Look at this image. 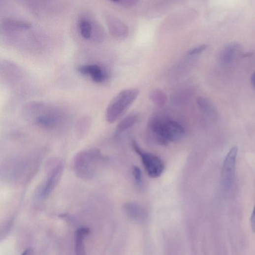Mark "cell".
Here are the masks:
<instances>
[{
	"label": "cell",
	"instance_id": "8",
	"mask_svg": "<svg viewBox=\"0 0 255 255\" xmlns=\"http://www.w3.org/2000/svg\"><path fill=\"white\" fill-rule=\"evenodd\" d=\"M105 21L109 33L117 39L126 38L129 34V28L124 22L113 16L107 15Z\"/></svg>",
	"mask_w": 255,
	"mask_h": 255
},
{
	"label": "cell",
	"instance_id": "13",
	"mask_svg": "<svg viewBox=\"0 0 255 255\" xmlns=\"http://www.w3.org/2000/svg\"><path fill=\"white\" fill-rule=\"evenodd\" d=\"M197 103L200 110L207 116L215 118L218 116V111L215 106L207 98L200 96L197 98Z\"/></svg>",
	"mask_w": 255,
	"mask_h": 255
},
{
	"label": "cell",
	"instance_id": "17",
	"mask_svg": "<svg viewBox=\"0 0 255 255\" xmlns=\"http://www.w3.org/2000/svg\"><path fill=\"white\" fill-rule=\"evenodd\" d=\"M159 91L153 92L150 94V98L153 102L159 104L161 103V100L164 99V96Z\"/></svg>",
	"mask_w": 255,
	"mask_h": 255
},
{
	"label": "cell",
	"instance_id": "14",
	"mask_svg": "<svg viewBox=\"0 0 255 255\" xmlns=\"http://www.w3.org/2000/svg\"><path fill=\"white\" fill-rule=\"evenodd\" d=\"M239 50V46L236 43H232L226 46L223 50L221 58L224 64L231 62L235 57Z\"/></svg>",
	"mask_w": 255,
	"mask_h": 255
},
{
	"label": "cell",
	"instance_id": "15",
	"mask_svg": "<svg viewBox=\"0 0 255 255\" xmlns=\"http://www.w3.org/2000/svg\"><path fill=\"white\" fill-rule=\"evenodd\" d=\"M132 173L136 185L138 187H142L143 182L142 173L140 168L137 166H134L133 167Z\"/></svg>",
	"mask_w": 255,
	"mask_h": 255
},
{
	"label": "cell",
	"instance_id": "19",
	"mask_svg": "<svg viewBox=\"0 0 255 255\" xmlns=\"http://www.w3.org/2000/svg\"><path fill=\"white\" fill-rule=\"evenodd\" d=\"M251 227L252 228L253 231L254 232L255 231V215H254V211H253L252 212V214L251 217Z\"/></svg>",
	"mask_w": 255,
	"mask_h": 255
},
{
	"label": "cell",
	"instance_id": "10",
	"mask_svg": "<svg viewBox=\"0 0 255 255\" xmlns=\"http://www.w3.org/2000/svg\"><path fill=\"white\" fill-rule=\"evenodd\" d=\"M82 74L90 76L96 83H101L106 78V74L101 67L96 64L84 65L77 68Z\"/></svg>",
	"mask_w": 255,
	"mask_h": 255
},
{
	"label": "cell",
	"instance_id": "3",
	"mask_svg": "<svg viewBox=\"0 0 255 255\" xmlns=\"http://www.w3.org/2000/svg\"><path fill=\"white\" fill-rule=\"evenodd\" d=\"M135 89L125 90L111 101L107 108L106 117L109 123L117 121L135 102L139 95Z\"/></svg>",
	"mask_w": 255,
	"mask_h": 255
},
{
	"label": "cell",
	"instance_id": "12",
	"mask_svg": "<svg viewBox=\"0 0 255 255\" xmlns=\"http://www.w3.org/2000/svg\"><path fill=\"white\" fill-rule=\"evenodd\" d=\"M90 228L86 227L79 228L75 232V251L76 255L86 254L85 250V239L90 234Z\"/></svg>",
	"mask_w": 255,
	"mask_h": 255
},
{
	"label": "cell",
	"instance_id": "20",
	"mask_svg": "<svg viewBox=\"0 0 255 255\" xmlns=\"http://www.w3.org/2000/svg\"><path fill=\"white\" fill-rule=\"evenodd\" d=\"M255 73H253V74H252V75L251 76V85L254 89L255 88Z\"/></svg>",
	"mask_w": 255,
	"mask_h": 255
},
{
	"label": "cell",
	"instance_id": "4",
	"mask_svg": "<svg viewBox=\"0 0 255 255\" xmlns=\"http://www.w3.org/2000/svg\"><path fill=\"white\" fill-rule=\"evenodd\" d=\"M132 146L141 157L149 176L152 178L159 177L164 171V165L162 160L155 155L143 151L135 140L132 141Z\"/></svg>",
	"mask_w": 255,
	"mask_h": 255
},
{
	"label": "cell",
	"instance_id": "16",
	"mask_svg": "<svg viewBox=\"0 0 255 255\" xmlns=\"http://www.w3.org/2000/svg\"><path fill=\"white\" fill-rule=\"evenodd\" d=\"M115 4L126 7H131L136 5L139 0H109Z\"/></svg>",
	"mask_w": 255,
	"mask_h": 255
},
{
	"label": "cell",
	"instance_id": "5",
	"mask_svg": "<svg viewBox=\"0 0 255 255\" xmlns=\"http://www.w3.org/2000/svg\"><path fill=\"white\" fill-rule=\"evenodd\" d=\"M81 36L85 39L99 41L103 37V31L100 26L89 18L81 17L78 22Z\"/></svg>",
	"mask_w": 255,
	"mask_h": 255
},
{
	"label": "cell",
	"instance_id": "18",
	"mask_svg": "<svg viewBox=\"0 0 255 255\" xmlns=\"http://www.w3.org/2000/svg\"><path fill=\"white\" fill-rule=\"evenodd\" d=\"M207 48V45H203L193 48L190 50L188 54L190 56H195L199 55L204 52Z\"/></svg>",
	"mask_w": 255,
	"mask_h": 255
},
{
	"label": "cell",
	"instance_id": "2",
	"mask_svg": "<svg viewBox=\"0 0 255 255\" xmlns=\"http://www.w3.org/2000/svg\"><path fill=\"white\" fill-rule=\"evenodd\" d=\"M104 159L96 149L83 151L77 154L74 161V170L79 178L90 180L97 175Z\"/></svg>",
	"mask_w": 255,
	"mask_h": 255
},
{
	"label": "cell",
	"instance_id": "1",
	"mask_svg": "<svg viewBox=\"0 0 255 255\" xmlns=\"http://www.w3.org/2000/svg\"><path fill=\"white\" fill-rule=\"evenodd\" d=\"M148 130L152 137L162 145H166L168 142L179 141L185 134L184 128L181 124L160 116L150 119Z\"/></svg>",
	"mask_w": 255,
	"mask_h": 255
},
{
	"label": "cell",
	"instance_id": "6",
	"mask_svg": "<svg viewBox=\"0 0 255 255\" xmlns=\"http://www.w3.org/2000/svg\"><path fill=\"white\" fill-rule=\"evenodd\" d=\"M238 148L234 147L227 154L222 170V181L224 187L230 188L233 183L235 171Z\"/></svg>",
	"mask_w": 255,
	"mask_h": 255
},
{
	"label": "cell",
	"instance_id": "9",
	"mask_svg": "<svg viewBox=\"0 0 255 255\" xmlns=\"http://www.w3.org/2000/svg\"><path fill=\"white\" fill-rule=\"evenodd\" d=\"M123 211L128 217L136 222H143L148 217L146 210L134 202L125 203L123 206Z\"/></svg>",
	"mask_w": 255,
	"mask_h": 255
},
{
	"label": "cell",
	"instance_id": "7",
	"mask_svg": "<svg viewBox=\"0 0 255 255\" xmlns=\"http://www.w3.org/2000/svg\"><path fill=\"white\" fill-rule=\"evenodd\" d=\"M64 167L63 161H60L51 169L41 188L39 195L41 198H47L54 190L62 176Z\"/></svg>",
	"mask_w": 255,
	"mask_h": 255
},
{
	"label": "cell",
	"instance_id": "11",
	"mask_svg": "<svg viewBox=\"0 0 255 255\" xmlns=\"http://www.w3.org/2000/svg\"><path fill=\"white\" fill-rule=\"evenodd\" d=\"M139 119V115L135 113L126 116L118 124L115 130V136L118 137L131 129L137 123Z\"/></svg>",
	"mask_w": 255,
	"mask_h": 255
}]
</instances>
